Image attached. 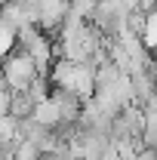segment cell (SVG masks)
Listing matches in <instances>:
<instances>
[{
    "label": "cell",
    "instance_id": "2",
    "mask_svg": "<svg viewBox=\"0 0 157 160\" xmlns=\"http://www.w3.org/2000/svg\"><path fill=\"white\" fill-rule=\"evenodd\" d=\"M142 40H145V46H148V49H154V46H157V9H151V12H148Z\"/></svg>",
    "mask_w": 157,
    "mask_h": 160
},
{
    "label": "cell",
    "instance_id": "1",
    "mask_svg": "<svg viewBox=\"0 0 157 160\" xmlns=\"http://www.w3.org/2000/svg\"><path fill=\"white\" fill-rule=\"evenodd\" d=\"M0 68H3V83H6L13 92L28 89V86L40 77V68H37V62H34V56H31L28 49H22V46H16L6 59L0 62Z\"/></svg>",
    "mask_w": 157,
    "mask_h": 160
}]
</instances>
